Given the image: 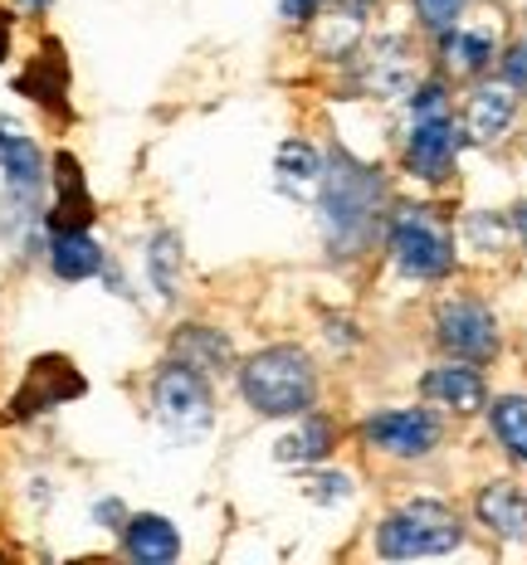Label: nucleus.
I'll return each instance as SVG.
<instances>
[{"label": "nucleus", "mask_w": 527, "mask_h": 565, "mask_svg": "<svg viewBox=\"0 0 527 565\" xmlns=\"http://www.w3.org/2000/svg\"><path fill=\"white\" fill-rule=\"evenodd\" d=\"M327 449H333V424L327 419H303L298 429L278 444V458H284V463H318Z\"/></svg>", "instance_id": "nucleus-20"}, {"label": "nucleus", "mask_w": 527, "mask_h": 565, "mask_svg": "<svg viewBox=\"0 0 527 565\" xmlns=\"http://www.w3.org/2000/svg\"><path fill=\"white\" fill-rule=\"evenodd\" d=\"M64 84H68V68H64V58H59V44H50L44 58H34V68L20 78V88L34 93L40 103H59L64 98Z\"/></svg>", "instance_id": "nucleus-22"}, {"label": "nucleus", "mask_w": 527, "mask_h": 565, "mask_svg": "<svg viewBox=\"0 0 527 565\" xmlns=\"http://www.w3.org/2000/svg\"><path fill=\"white\" fill-rule=\"evenodd\" d=\"M78 391H84V381H78L74 366H68L64 356H40L30 366L25 385H20V395H15V405H10V409L25 419V415H40V409H54L59 399H68Z\"/></svg>", "instance_id": "nucleus-9"}, {"label": "nucleus", "mask_w": 527, "mask_h": 565, "mask_svg": "<svg viewBox=\"0 0 527 565\" xmlns=\"http://www.w3.org/2000/svg\"><path fill=\"white\" fill-rule=\"evenodd\" d=\"M488 58H494V44H488V34L454 30L450 40H444V64H450L454 74H478Z\"/></svg>", "instance_id": "nucleus-23"}, {"label": "nucleus", "mask_w": 527, "mask_h": 565, "mask_svg": "<svg viewBox=\"0 0 527 565\" xmlns=\"http://www.w3.org/2000/svg\"><path fill=\"white\" fill-rule=\"evenodd\" d=\"M0 171H6V234L20 239V225L30 230L34 215H40L44 157L15 122H6V117H0Z\"/></svg>", "instance_id": "nucleus-4"}, {"label": "nucleus", "mask_w": 527, "mask_h": 565, "mask_svg": "<svg viewBox=\"0 0 527 565\" xmlns=\"http://www.w3.org/2000/svg\"><path fill=\"white\" fill-rule=\"evenodd\" d=\"M478 522L508 541H527V492L513 488V482L484 488L478 492Z\"/></svg>", "instance_id": "nucleus-12"}, {"label": "nucleus", "mask_w": 527, "mask_h": 565, "mask_svg": "<svg viewBox=\"0 0 527 565\" xmlns=\"http://www.w3.org/2000/svg\"><path fill=\"white\" fill-rule=\"evenodd\" d=\"M147 274L157 282L161 298H176V278H181V239L171 230H161L151 239V254H147Z\"/></svg>", "instance_id": "nucleus-21"}, {"label": "nucleus", "mask_w": 527, "mask_h": 565, "mask_svg": "<svg viewBox=\"0 0 527 565\" xmlns=\"http://www.w3.org/2000/svg\"><path fill=\"white\" fill-rule=\"evenodd\" d=\"M464 6H468V0H415V15H420V25H425V30L444 34L454 20H460Z\"/></svg>", "instance_id": "nucleus-24"}, {"label": "nucleus", "mask_w": 527, "mask_h": 565, "mask_svg": "<svg viewBox=\"0 0 527 565\" xmlns=\"http://www.w3.org/2000/svg\"><path fill=\"white\" fill-rule=\"evenodd\" d=\"M59 171V210H54V230H84L93 220V200L84 191V175H78V161L74 157H59L54 161Z\"/></svg>", "instance_id": "nucleus-15"}, {"label": "nucleus", "mask_w": 527, "mask_h": 565, "mask_svg": "<svg viewBox=\"0 0 527 565\" xmlns=\"http://www.w3.org/2000/svg\"><path fill=\"white\" fill-rule=\"evenodd\" d=\"M318 181H323L318 151H313L308 141H284V147H278V185L293 195H308Z\"/></svg>", "instance_id": "nucleus-18"}, {"label": "nucleus", "mask_w": 527, "mask_h": 565, "mask_svg": "<svg viewBox=\"0 0 527 565\" xmlns=\"http://www.w3.org/2000/svg\"><path fill=\"white\" fill-rule=\"evenodd\" d=\"M494 434L503 439L518 463H527V395H503L494 399Z\"/></svg>", "instance_id": "nucleus-19"}, {"label": "nucleus", "mask_w": 527, "mask_h": 565, "mask_svg": "<svg viewBox=\"0 0 527 565\" xmlns=\"http://www.w3.org/2000/svg\"><path fill=\"white\" fill-rule=\"evenodd\" d=\"M123 541H127V556L143 561V565H167L181 556V536H176V526L167 516H133V522L123 526Z\"/></svg>", "instance_id": "nucleus-11"}, {"label": "nucleus", "mask_w": 527, "mask_h": 565, "mask_svg": "<svg viewBox=\"0 0 527 565\" xmlns=\"http://www.w3.org/2000/svg\"><path fill=\"white\" fill-rule=\"evenodd\" d=\"M323 0H284V15L288 20H313V10H318Z\"/></svg>", "instance_id": "nucleus-28"}, {"label": "nucleus", "mask_w": 527, "mask_h": 565, "mask_svg": "<svg viewBox=\"0 0 527 565\" xmlns=\"http://www.w3.org/2000/svg\"><path fill=\"white\" fill-rule=\"evenodd\" d=\"M464 541L460 516L440 502H410L396 516H386L377 532V551L391 561L405 556H440V551H454Z\"/></svg>", "instance_id": "nucleus-3"}, {"label": "nucleus", "mask_w": 527, "mask_h": 565, "mask_svg": "<svg viewBox=\"0 0 527 565\" xmlns=\"http://www.w3.org/2000/svg\"><path fill=\"white\" fill-rule=\"evenodd\" d=\"M425 395L440 399V405L460 409V415H468V409L484 405V375L468 371V366H440L425 375Z\"/></svg>", "instance_id": "nucleus-14"}, {"label": "nucleus", "mask_w": 527, "mask_h": 565, "mask_svg": "<svg viewBox=\"0 0 527 565\" xmlns=\"http://www.w3.org/2000/svg\"><path fill=\"white\" fill-rule=\"evenodd\" d=\"M50 268L64 282H84L103 274V249L88 239V230H54L50 239Z\"/></svg>", "instance_id": "nucleus-13"}, {"label": "nucleus", "mask_w": 527, "mask_h": 565, "mask_svg": "<svg viewBox=\"0 0 527 565\" xmlns=\"http://www.w3.org/2000/svg\"><path fill=\"white\" fill-rule=\"evenodd\" d=\"M361 434H367V444H377L381 454L420 458L440 444V419L425 415V409H386V415H371Z\"/></svg>", "instance_id": "nucleus-7"}, {"label": "nucleus", "mask_w": 527, "mask_h": 565, "mask_svg": "<svg viewBox=\"0 0 527 565\" xmlns=\"http://www.w3.org/2000/svg\"><path fill=\"white\" fill-rule=\"evenodd\" d=\"M377 205H381V175L337 151L333 175L323 185V210H327V234H333V244L342 254L367 244L371 225H377Z\"/></svg>", "instance_id": "nucleus-2"}, {"label": "nucleus", "mask_w": 527, "mask_h": 565, "mask_svg": "<svg viewBox=\"0 0 527 565\" xmlns=\"http://www.w3.org/2000/svg\"><path fill=\"white\" fill-rule=\"evenodd\" d=\"M518 230H523V239H527V210H518Z\"/></svg>", "instance_id": "nucleus-31"}, {"label": "nucleus", "mask_w": 527, "mask_h": 565, "mask_svg": "<svg viewBox=\"0 0 527 565\" xmlns=\"http://www.w3.org/2000/svg\"><path fill=\"white\" fill-rule=\"evenodd\" d=\"M347 488H351V482H347L342 473H337V478L327 473V478L313 482V498H323V502H327V498H347Z\"/></svg>", "instance_id": "nucleus-26"}, {"label": "nucleus", "mask_w": 527, "mask_h": 565, "mask_svg": "<svg viewBox=\"0 0 527 565\" xmlns=\"http://www.w3.org/2000/svg\"><path fill=\"white\" fill-rule=\"evenodd\" d=\"M513 122V93L503 84H484L468 98V132H474L478 141H494L508 132Z\"/></svg>", "instance_id": "nucleus-16"}, {"label": "nucleus", "mask_w": 527, "mask_h": 565, "mask_svg": "<svg viewBox=\"0 0 527 565\" xmlns=\"http://www.w3.org/2000/svg\"><path fill=\"white\" fill-rule=\"evenodd\" d=\"M454 147H460V137H454V122L450 113L440 117H415V127H410V171L425 175V181H444V171H450L454 161Z\"/></svg>", "instance_id": "nucleus-10"}, {"label": "nucleus", "mask_w": 527, "mask_h": 565, "mask_svg": "<svg viewBox=\"0 0 527 565\" xmlns=\"http://www.w3.org/2000/svg\"><path fill=\"white\" fill-rule=\"evenodd\" d=\"M351 6H367V0H351Z\"/></svg>", "instance_id": "nucleus-32"}, {"label": "nucleus", "mask_w": 527, "mask_h": 565, "mask_svg": "<svg viewBox=\"0 0 527 565\" xmlns=\"http://www.w3.org/2000/svg\"><path fill=\"white\" fill-rule=\"evenodd\" d=\"M391 254L410 278H444L454 264L450 234H444L430 210H401L391 225Z\"/></svg>", "instance_id": "nucleus-6"}, {"label": "nucleus", "mask_w": 527, "mask_h": 565, "mask_svg": "<svg viewBox=\"0 0 527 565\" xmlns=\"http://www.w3.org/2000/svg\"><path fill=\"white\" fill-rule=\"evenodd\" d=\"M240 391L250 399V409H260L268 419H284V415H303L313 405L318 375H313V361L298 347H268L244 361Z\"/></svg>", "instance_id": "nucleus-1"}, {"label": "nucleus", "mask_w": 527, "mask_h": 565, "mask_svg": "<svg viewBox=\"0 0 527 565\" xmlns=\"http://www.w3.org/2000/svg\"><path fill=\"white\" fill-rule=\"evenodd\" d=\"M176 361H186V366H196V371H225L230 341L220 332H210V327H186V332L176 337Z\"/></svg>", "instance_id": "nucleus-17"}, {"label": "nucleus", "mask_w": 527, "mask_h": 565, "mask_svg": "<svg viewBox=\"0 0 527 565\" xmlns=\"http://www.w3.org/2000/svg\"><path fill=\"white\" fill-rule=\"evenodd\" d=\"M151 399H157V419L167 424L176 439H201L210 429V385L186 361H171V366L157 371Z\"/></svg>", "instance_id": "nucleus-5"}, {"label": "nucleus", "mask_w": 527, "mask_h": 565, "mask_svg": "<svg viewBox=\"0 0 527 565\" xmlns=\"http://www.w3.org/2000/svg\"><path fill=\"white\" fill-rule=\"evenodd\" d=\"M93 512H98V522H108L113 526V532H123V526H127V516H123V502H98V508H93Z\"/></svg>", "instance_id": "nucleus-27"}, {"label": "nucleus", "mask_w": 527, "mask_h": 565, "mask_svg": "<svg viewBox=\"0 0 527 565\" xmlns=\"http://www.w3.org/2000/svg\"><path fill=\"white\" fill-rule=\"evenodd\" d=\"M503 68H508V84L527 93V44H518V50H508V58H503Z\"/></svg>", "instance_id": "nucleus-25"}, {"label": "nucleus", "mask_w": 527, "mask_h": 565, "mask_svg": "<svg viewBox=\"0 0 527 565\" xmlns=\"http://www.w3.org/2000/svg\"><path fill=\"white\" fill-rule=\"evenodd\" d=\"M6 44H10V30H6V20H0V58H6Z\"/></svg>", "instance_id": "nucleus-30"}, {"label": "nucleus", "mask_w": 527, "mask_h": 565, "mask_svg": "<svg viewBox=\"0 0 527 565\" xmlns=\"http://www.w3.org/2000/svg\"><path fill=\"white\" fill-rule=\"evenodd\" d=\"M20 6H25V10H34V15H40V10H50V0H20Z\"/></svg>", "instance_id": "nucleus-29"}, {"label": "nucleus", "mask_w": 527, "mask_h": 565, "mask_svg": "<svg viewBox=\"0 0 527 565\" xmlns=\"http://www.w3.org/2000/svg\"><path fill=\"white\" fill-rule=\"evenodd\" d=\"M440 341L464 361H488L498 351L494 317L484 302H444L440 308Z\"/></svg>", "instance_id": "nucleus-8"}]
</instances>
